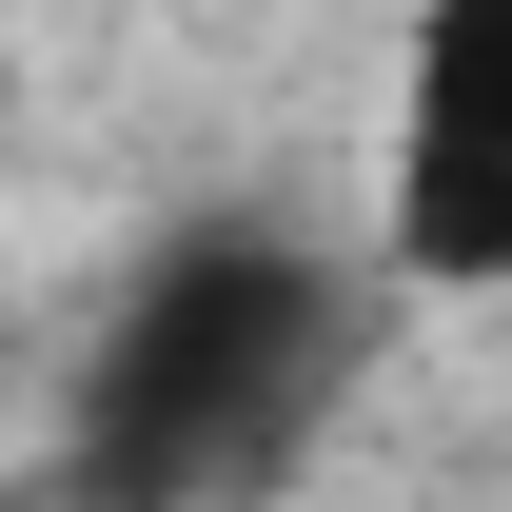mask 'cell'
I'll return each instance as SVG.
<instances>
[{
	"label": "cell",
	"mask_w": 512,
	"mask_h": 512,
	"mask_svg": "<svg viewBox=\"0 0 512 512\" xmlns=\"http://www.w3.org/2000/svg\"><path fill=\"white\" fill-rule=\"evenodd\" d=\"M375 237L335 256L296 217H178L119 256L99 335L60 355V473L99 512H276L316 473V434L375 375Z\"/></svg>",
	"instance_id": "cell-1"
},
{
	"label": "cell",
	"mask_w": 512,
	"mask_h": 512,
	"mask_svg": "<svg viewBox=\"0 0 512 512\" xmlns=\"http://www.w3.org/2000/svg\"><path fill=\"white\" fill-rule=\"evenodd\" d=\"M375 276L394 296H512V0H414L375 99Z\"/></svg>",
	"instance_id": "cell-2"
}]
</instances>
